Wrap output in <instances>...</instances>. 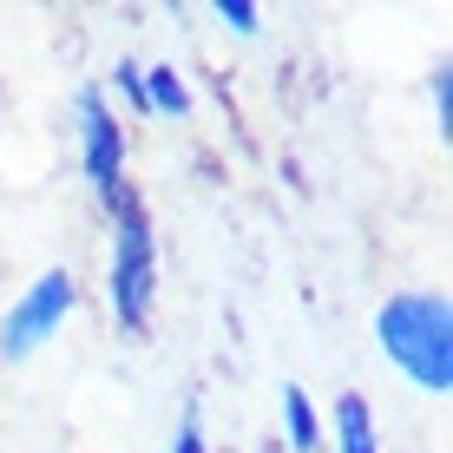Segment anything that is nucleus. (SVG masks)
<instances>
[{
    "label": "nucleus",
    "instance_id": "39448f33",
    "mask_svg": "<svg viewBox=\"0 0 453 453\" xmlns=\"http://www.w3.org/2000/svg\"><path fill=\"white\" fill-rule=\"evenodd\" d=\"M335 453H381V434H374V414L362 395L335 401Z\"/></svg>",
    "mask_w": 453,
    "mask_h": 453
},
{
    "label": "nucleus",
    "instance_id": "7ed1b4c3",
    "mask_svg": "<svg viewBox=\"0 0 453 453\" xmlns=\"http://www.w3.org/2000/svg\"><path fill=\"white\" fill-rule=\"evenodd\" d=\"M73 309H80V283H73V270H46V276H34V283L13 296V309L0 316V355H7V362H27V355H40L46 342L66 329Z\"/></svg>",
    "mask_w": 453,
    "mask_h": 453
},
{
    "label": "nucleus",
    "instance_id": "9d476101",
    "mask_svg": "<svg viewBox=\"0 0 453 453\" xmlns=\"http://www.w3.org/2000/svg\"><path fill=\"white\" fill-rule=\"evenodd\" d=\"M112 80H119V92H125V99H132L138 112H145V66H132V59H119V73H112Z\"/></svg>",
    "mask_w": 453,
    "mask_h": 453
},
{
    "label": "nucleus",
    "instance_id": "0eeeda50",
    "mask_svg": "<svg viewBox=\"0 0 453 453\" xmlns=\"http://www.w3.org/2000/svg\"><path fill=\"white\" fill-rule=\"evenodd\" d=\"M145 112H171V119L191 112V92H184V80L171 66H151L145 73Z\"/></svg>",
    "mask_w": 453,
    "mask_h": 453
},
{
    "label": "nucleus",
    "instance_id": "f257e3e1",
    "mask_svg": "<svg viewBox=\"0 0 453 453\" xmlns=\"http://www.w3.org/2000/svg\"><path fill=\"white\" fill-rule=\"evenodd\" d=\"M374 342L420 395H453V303L441 289H401L374 309Z\"/></svg>",
    "mask_w": 453,
    "mask_h": 453
},
{
    "label": "nucleus",
    "instance_id": "20e7f679",
    "mask_svg": "<svg viewBox=\"0 0 453 453\" xmlns=\"http://www.w3.org/2000/svg\"><path fill=\"white\" fill-rule=\"evenodd\" d=\"M80 158H86V178H92V197H99L105 211L119 204L132 184H125V125L119 112L105 105L99 86L80 92Z\"/></svg>",
    "mask_w": 453,
    "mask_h": 453
},
{
    "label": "nucleus",
    "instance_id": "f03ea898",
    "mask_svg": "<svg viewBox=\"0 0 453 453\" xmlns=\"http://www.w3.org/2000/svg\"><path fill=\"white\" fill-rule=\"evenodd\" d=\"M105 303H112L119 329H145L151 303H158V230L138 191L112 204V263H105Z\"/></svg>",
    "mask_w": 453,
    "mask_h": 453
},
{
    "label": "nucleus",
    "instance_id": "6e6552de",
    "mask_svg": "<svg viewBox=\"0 0 453 453\" xmlns=\"http://www.w3.org/2000/svg\"><path fill=\"white\" fill-rule=\"evenodd\" d=\"M217 20H224L230 34H243V40H250V34H257V27H263V13L250 7V0H217Z\"/></svg>",
    "mask_w": 453,
    "mask_h": 453
},
{
    "label": "nucleus",
    "instance_id": "1a4fd4ad",
    "mask_svg": "<svg viewBox=\"0 0 453 453\" xmlns=\"http://www.w3.org/2000/svg\"><path fill=\"white\" fill-rule=\"evenodd\" d=\"M434 125L453 132V66H447V59L434 66Z\"/></svg>",
    "mask_w": 453,
    "mask_h": 453
},
{
    "label": "nucleus",
    "instance_id": "423d86ee",
    "mask_svg": "<svg viewBox=\"0 0 453 453\" xmlns=\"http://www.w3.org/2000/svg\"><path fill=\"white\" fill-rule=\"evenodd\" d=\"M283 434H289L296 453H316L322 447V414H316V401H309L303 388H283Z\"/></svg>",
    "mask_w": 453,
    "mask_h": 453
},
{
    "label": "nucleus",
    "instance_id": "9b49d317",
    "mask_svg": "<svg viewBox=\"0 0 453 453\" xmlns=\"http://www.w3.org/2000/svg\"><path fill=\"white\" fill-rule=\"evenodd\" d=\"M171 453H211V447H204V427H197V414H184V427H178V441H171Z\"/></svg>",
    "mask_w": 453,
    "mask_h": 453
}]
</instances>
